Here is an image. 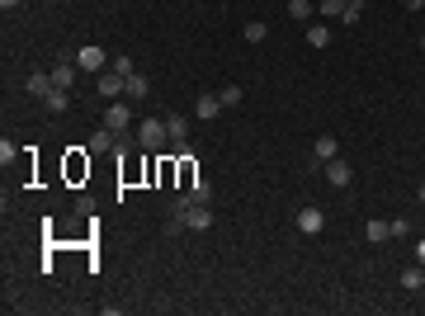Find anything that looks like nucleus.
I'll list each match as a JSON object with an SVG mask.
<instances>
[{
  "label": "nucleus",
  "instance_id": "1",
  "mask_svg": "<svg viewBox=\"0 0 425 316\" xmlns=\"http://www.w3.org/2000/svg\"><path fill=\"white\" fill-rule=\"evenodd\" d=\"M165 142H170L165 118H142V123H137V147H142V151H161Z\"/></svg>",
  "mask_w": 425,
  "mask_h": 316
},
{
  "label": "nucleus",
  "instance_id": "2",
  "mask_svg": "<svg viewBox=\"0 0 425 316\" xmlns=\"http://www.w3.org/2000/svg\"><path fill=\"white\" fill-rule=\"evenodd\" d=\"M71 62L80 66V76H85V71H90V76H95V71H109V57H105V48H100V43H85Z\"/></svg>",
  "mask_w": 425,
  "mask_h": 316
},
{
  "label": "nucleus",
  "instance_id": "3",
  "mask_svg": "<svg viewBox=\"0 0 425 316\" xmlns=\"http://www.w3.org/2000/svg\"><path fill=\"white\" fill-rule=\"evenodd\" d=\"M293 227H298L302 236H317L321 227H326V212H321L317 203H307V208H298V217H293Z\"/></svg>",
  "mask_w": 425,
  "mask_h": 316
},
{
  "label": "nucleus",
  "instance_id": "4",
  "mask_svg": "<svg viewBox=\"0 0 425 316\" xmlns=\"http://www.w3.org/2000/svg\"><path fill=\"white\" fill-rule=\"evenodd\" d=\"M123 90H128V76H123V71H114V66L100 71V95H105V100H118Z\"/></svg>",
  "mask_w": 425,
  "mask_h": 316
},
{
  "label": "nucleus",
  "instance_id": "5",
  "mask_svg": "<svg viewBox=\"0 0 425 316\" xmlns=\"http://www.w3.org/2000/svg\"><path fill=\"white\" fill-rule=\"evenodd\" d=\"M105 128L123 137V132H128V104H118V100H114V104L105 109Z\"/></svg>",
  "mask_w": 425,
  "mask_h": 316
},
{
  "label": "nucleus",
  "instance_id": "6",
  "mask_svg": "<svg viewBox=\"0 0 425 316\" xmlns=\"http://www.w3.org/2000/svg\"><path fill=\"white\" fill-rule=\"evenodd\" d=\"M76 76H80L76 62H57V66H53V85H62V90H71V85H76Z\"/></svg>",
  "mask_w": 425,
  "mask_h": 316
},
{
  "label": "nucleus",
  "instance_id": "7",
  "mask_svg": "<svg viewBox=\"0 0 425 316\" xmlns=\"http://www.w3.org/2000/svg\"><path fill=\"white\" fill-rule=\"evenodd\" d=\"M326 180H331L336 189H345V185H350V160H341V156L326 160Z\"/></svg>",
  "mask_w": 425,
  "mask_h": 316
},
{
  "label": "nucleus",
  "instance_id": "8",
  "mask_svg": "<svg viewBox=\"0 0 425 316\" xmlns=\"http://www.w3.org/2000/svg\"><path fill=\"white\" fill-rule=\"evenodd\" d=\"M24 90H28V95H38V100H43V95L53 90V76H48V71H28V76H24Z\"/></svg>",
  "mask_w": 425,
  "mask_h": 316
},
{
  "label": "nucleus",
  "instance_id": "9",
  "mask_svg": "<svg viewBox=\"0 0 425 316\" xmlns=\"http://www.w3.org/2000/svg\"><path fill=\"white\" fill-rule=\"evenodd\" d=\"M336 156H341L336 137H317V142H312V160H321V165H326V160H336Z\"/></svg>",
  "mask_w": 425,
  "mask_h": 316
},
{
  "label": "nucleus",
  "instance_id": "10",
  "mask_svg": "<svg viewBox=\"0 0 425 316\" xmlns=\"http://www.w3.org/2000/svg\"><path fill=\"white\" fill-rule=\"evenodd\" d=\"M43 104H48V113H66V109H71V95H66L62 85H53V90L43 95Z\"/></svg>",
  "mask_w": 425,
  "mask_h": 316
},
{
  "label": "nucleus",
  "instance_id": "11",
  "mask_svg": "<svg viewBox=\"0 0 425 316\" xmlns=\"http://www.w3.org/2000/svg\"><path fill=\"white\" fill-rule=\"evenodd\" d=\"M90 151H118V132L100 128V132H95V137H90Z\"/></svg>",
  "mask_w": 425,
  "mask_h": 316
},
{
  "label": "nucleus",
  "instance_id": "12",
  "mask_svg": "<svg viewBox=\"0 0 425 316\" xmlns=\"http://www.w3.org/2000/svg\"><path fill=\"white\" fill-rule=\"evenodd\" d=\"M364 236L378 245V241H388L392 236V222H383V217H373V222H364Z\"/></svg>",
  "mask_w": 425,
  "mask_h": 316
},
{
  "label": "nucleus",
  "instance_id": "13",
  "mask_svg": "<svg viewBox=\"0 0 425 316\" xmlns=\"http://www.w3.org/2000/svg\"><path fill=\"white\" fill-rule=\"evenodd\" d=\"M165 132H170V142H185L189 137V118L185 113H170V118H165Z\"/></svg>",
  "mask_w": 425,
  "mask_h": 316
},
{
  "label": "nucleus",
  "instance_id": "14",
  "mask_svg": "<svg viewBox=\"0 0 425 316\" xmlns=\"http://www.w3.org/2000/svg\"><path fill=\"white\" fill-rule=\"evenodd\" d=\"M194 113L208 123V118H217V113H222V100H217V95H199V109H194Z\"/></svg>",
  "mask_w": 425,
  "mask_h": 316
},
{
  "label": "nucleus",
  "instance_id": "15",
  "mask_svg": "<svg viewBox=\"0 0 425 316\" xmlns=\"http://www.w3.org/2000/svg\"><path fill=\"white\" fill-rule=\"evenodd\" d=\"M401 288H425V269H421V264L401 269Z\"/></svg>",
  "mask_w": 425,
  "mask_h": 316
},
{
  "label": "nucleus",
  "instance_id": "16",
  "mask_svg": "<svg viewBox=\"0 0 425 316\" xmlns=\"http://www.w3.org/2000/svg\"><path fill=\"white\" fill-rule=\"evenodd\" d=\"M189 198H194V203H212V185L208 180H194V185H189Z\"/></svg>",
  "mask_w": 425,
  "mask_h": 316
},
{
  "label": "nucleus",
  "instance_id": "17",
  "mask_svg": "<svg viewBox=\"0 0 425 316\" xmlns=\"http://www.w3.org/2000/svg\"><path fill=\"white\" fill-rule=\"evenodd\" d=\"M147 90H152V85H147V76H128V100H147Z\"/></svg>",
  "mask_w": 425,
  "mask_h": 316
},
{
  "label": "nucleus",
  "instance_id": "18",
  "mask_svg": "<svg viewBox=\"0 0 425 316\" xmlns=\"http://www.w3.org/2000/svg\"><path fill=\"white\" fill-rule=\"evenodd\" d=\"M289 15L298 24H307V19H312V0H289Z\"/></svg>",
  "mask_w": 425,
  "mask_h": 316
},
{
  "label": "nucleus",
  "instance_id": "19",
  "mask_svg": "<svg viewBox=\"0 0 425 316\" xmlns=\"http://www.w3.org/2000/svg\"><path fill=\"white\" fill-rule=\"evenodd\" d=\"M241 38H246V43H265V38H269V28L260 24V19H251V24H246V33H241Z\"/></svg>",
  "mask_w": 425,
  "mask_h": 316
},
{
  "label": "nucleus",
  "instance_id": "20",
  "mask_svg": "<svg viewBox=\"0 0 425 316\" xmlns=\"http://www.w3.org/2000/svg\"><path fill=\"white\" fill-rule=\"evenodd\" d=\"M217 100H222V109H237L241 104V85H222V90H217Z\"/></svg>",
  "mask_w": 425,
  "mask_h": 316
},
{
  "label": "nucleus",
  "instance_id": "21",
  "mask_svg": "<svg viewBox=\"0 0 425 316\" xmlns=\"http://www.w3.org/2000/svg\"><path fill=\"white\" fill-rule=\"evenodd\" d=\"M307 43H312V48H326V43H331V28H326V24H312V28H307Z\"/></svg>",
  "mask_w": 425,
  "mask_h": 316
},
{
  "label": "nucleus",
  "instance_id": "22",
  "mask_svg": "<svg viewBox=\"0 0 425 316\" xmlns=\"http://www.w3.org/2000/svg\"><path fill=\"white\" fill-rule=\"evenodd\" d=\"M317 10L326 19H341V15H345V0H317Z\"/></svg>",
  "mask_w": 425,
  "mask_h": 316
},
{
  "label": "nucleus",
  "instance_id": "23",
  "mask_svg": "<svg viewBox=\"0 0 425 316\" xmlns=\"http://www.w3.org/2000/svg\"><path fill=\"white\" fill-rule=\"evenodd\" d=\"M359 15H364V0H345V15H341V19H345L350 28L359 24Z\"/></svg>",
  "mask_w": 425,
  "mask_h": 316
},
{
  "label": "nucleus",
  "instance_id": "24",
  "mask_svg": "<svg viewBox=\"0 0 425 316\" xmlns=\"http://www.w3.org/2000/svg\"><path fill=\"white\" fill-rule=\"evenodd\" d=\"M109 66H114V71H123V76H133V57H128V53H118Z\"/></svg>",
  "mask_w": 425,
  "mask_h": 316
},
{
  "label": "nucleus",
  "instance_id": "25",
  "mask_svg": "<svg viewBox=\"0 0 425 316\" xmlns=\"http://www.w3.org/2000/svg\"><path fill=\"white\" fill-rule=\"evenodd\" d=\"M10 160H15V142H10V137H0V165H10Z\"/></svg>",
  "mask_w": 425,
  "mask_h": 316
},
{
  "label": "nucleus",
  "instance_id": "26",
  "mask_svg": "<svg viewBox=\"0 0 425 316\" xmlns=\"http://www.w3.org/2000/svg\"><path fill=\"white\" fill-rule=\"evenodd\" d=\"M416 260H421V264H425V236H421V241H416Z\"/></svg>",
  "mask_w": 425,
  "mask_h": 316
},
{
  "label": "nucleus",
  "instance_id": "27",
  "mask_svg": "<svg viewBox=\"0 0 425 316\" xmlns=\"http://www.w3.org/2000/svg\"><path fill=\"white\" fill-rule=\"evenodd\" d=\"M401 5H406V10H425V0H401Z\"/></svg>",
  "mask_w": 425,
  "mask_h": 316
},
{
  "label": "nucleus",
  "instance_id": "28",
  "mask_svg": "<svg viewBox=\"0 0 425 316\" xmlns=\"http://www.w3.org/2000/svg\"><path fill=\"white\" fill-rule=\"evenodd\" d=\"M15 5H19V0H0V10H15Z\"/></svg>",
  "mask_w": 425,
  "mask_h": 316
},
{
  "label": "nucleus",
  "instance_id": "29",
  "mask_svg": "<svg viewBox=\"0 0 425 316\" xmlns=\"http://www.w3.org/2000/svg\"><path fill=\"white\" fill-rule=\"evenodd\" d=\"M421 203H425V185H421Z\"/></svg>",
  "mask_w": 425,
  "mask_h": 316
},
{
  "label": "nucleus",
  "instance_id": "30",
  "mask_svg": "<svg viewBox=\"0 0 425 316\" xmlns=\"http://www.w3.org/2000/svg\"><path fill=\"white\" fill-rule=\"evenodd\" d=\"M421 48H425V33H421Z\"/></svg>",
  "mask_w": 425,
  "mask_h": 316
}]
</instances>
